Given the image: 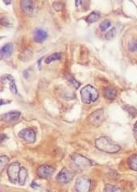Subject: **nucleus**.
Wrapping results in <instances>:
<instances>
[{
    "label": "nucleus",
    "mask_w": 137,
    "mask_h": 192,
    "mask_svg": "<svg viewBox=\"0 0 137 192\" xmlns=\"http://www.w3.org/2000/svg\"><path fill=\"white\" fill-rule=\"evenodd\" d=\"M95 146L98 150L107 153H115L120 150V147L107 137L98 138L95 141Z\"/></svg>",
    "instance_id": "nucleus-1"
},
{
    "label": "nucleus",
    "mask_w": 137,
    "mask_h": 192,
    "mask_svg": "<svg viewBox=\"0 0 137 192\" xmlns=\"http://www.w3.org/2000/svg\"><path fill=\"white\" fill-rule=\"evenodd\" d=\"M81 100L85 104H90L93 102L96 101L98 98V91L90 85L84 86L80 91Z\"/></svg>",
    "instance_id": "nucleus-2"
},
{
    "label": "nucleus",
    "mask_w": 137,
    "mask_h": 192,
    "mask_svg": "<svg viewBox=\"0 0 137 192\" xmlns=\"http://www.w3.org/2000/svg\"><path fill=\"white\" fill-rule=\"evenodd\" d=\"M74 177V171L71 169L63 168L56 177V180L60 183H67Z\"/></svg>",
    "instance_id": "nucleus-3"
},
{
    "label": "nucleus",
    "mask_w": 137,
    "mask_h": 192,
    "mask_svg": "<svg viewBox=\"0 0 137 192\" xmlns=\"http://www.w3.org/2000/svg\"><path fill=\"white\" fill-rule=\"evenodd\" d=\"M72 159L74 164H76V166L81 169H88L91 166L90 160L85 158L84 156H80L79 154H76V155L72 156Z\"/></svg>",
    "instance_id": "nucleus-4"
},
{
    "label": "nucleus",
    "mask_w": 137,
    "mask_h": 192,
    "mask_svg": "<svg viewBox=\"0 0 137 192\" xmlns=\"http://www.w3.org/2000/svg\"><path fill=\"white\" fill-rule=\"evenodd\" d=\"M91 182L89 178L80 177L76 181V190L77 192H89L90 190Z\"/></svg>",
    "instance_id": "nucleus-5"
},
{
    "label": "nucleus",
    "mask_w": 137,
    "mask_h": 192,
    "mask_svg": "<svg viewBox=\"0 0 137 192\" xmlns=\"http://www.w3.org/2000/svg\"><path fill=\"white\" fill-rule=\"evenodd\" d=\"M89 120L91 124L95 126L101 125V123L104 121V112L102 109H98L95 111L89 116Z\"/></svg>",
    "instance_id": "nucleus-6"
},
{
    "label": "nucleus",
    "mask_w": 137,
    "mask_h": 192,
    "mask_svg": "<svg viewBox=\"0 0 137 192\" xmlns=\"http://www.w3.org/2000/svg\"><path fill=\"white\" fill-rule=\"evenodd\" d=\"M20 169L21 168L20 166V164L16 163V162L11 164L9 165L8 169H7V175H8V178L11 181L15 182L18 180L19 174H20Z\"/></svg>",
    "instance_id": "nucleus-7"
},
{
    "label": "nucleus",
    "mask_w": 137,
    "mask_h": 192,
    "mask_svg": "<svg viewBox=\"0 0 137 192\" xmlns=\"http://www.w3.org/2000/svg\"><path fill=\"white\" fill-rule=\"evenodd\" d=\"M19 136L23 139H25L27 142H29V143L34 142L35 139H36L35 132L33 130H30V129H25V130H21L19 133Z\"/></svg>",
    "instance_id": "nucleus-8"
},
{
    "label": "nucleus",
    "mask_w": 137,
    "mask_h": 192,
    "mask_svg": "<svg viewBox=\"0 0 137 192\" xmlns=\"http://www.w3.org/2000/svg\"><path fill=\"white\" fill-rule=\"evenodd\" d=\"M54 172V169L48 165H41L37 169V175L41 178H47L51 177Z\"/></svg>",
    "instance_id": "nucleus-9"
},
{
    "label": "nucleus",
    "mask_w": 137,
    "mask_h": 192,
    "mask_svg": "<svg viewBox=\"0 0 137 192\" xmlns=\"http://www.w3.org/2000/svg\"><path fill=\"white\" fill-rule=\"evenodd\" d=\"M20 113L14 111V112H9V113L4 114L1 116V120L5 122H13V121L17 120L20 118Z\"/></svg>",
    "instance_id": "nucleus-10"
},
{
    "label": "nucleus",
    "mask_w": 137,
    "mask_h": 192,
    "mask_svg": "<svg viewBox=\"0 0 137 192\" xmlns=\"http://www.w3.org/2000/svg\"><path fill=\"white\" fill-rule=\"evenodd\" d=\"M20 6H21L22 11H24L25 13L28 15L32 14L34 11V4L32 1H28V0H25V1H21L20 2Z\"/></svg>",
    "instance_id": "nucleus-11"
},
{
    "label": "nucleus",
    "mask_w": 137,
    "mask_h": 192,
    "mask_svg": "<svg viewBox=\"0 0 137 192\" xmlns=\"http://www.w3.org/2000/svg\"><path fill=\"white\" fill-rule=\"evenodd\" d=\"M47 33L41 29H35L34 33H33V38L36 41L37 43H42L43 41L46 39Z\"/></svg>",
    "instance_id": "nucleus-12"
},
{
    "label": "nucleus",
    "mask_w": 137,
    "mask_h": 192,
    "mask_svg": "<svg viewBox=\"0 0 137 192\" xmlns=\"http://www.w3.org/2000/svg\"><path fill=\"white\" fill-rule=\"evenodd\" d=\"M116 91L114 87L108 86L104 90V97L109 100H113L116 97Z\"/></svg>",
    "instance_id": "nucleus-13"
},
{
    "label": "nucleus",
    "mask_w": 137,
    "mask_h": 192,
    "mask_svg": "<svg viewBox=\"0 0 137 192\" xmlns=\"http://www.w3.org/2000/svg\"><path fill=\"white\" fill-rule=\"evenodd\" d=\"M12 50H13V45L11 43L6 44L4 47H2L1 49V57H5V56H8L12 53Z\"/></svg>",
    "instance_id": "nucleus-14"
},
{
    "label": "nucleus",
    "mask_w": 137,
    "mask_h": 192,
    "mask_svg": "<svg viewBox=\"0 0 137 192\" xmlns=\"http://www.w3.org/2000/svg\"><path fill=\"white\" fill-rule=\"evenodd\" d=\"M26 178H27V171H26V169L25 168H24V167H21L20 171V174H19V184L21 186L25 185Z\"/></svg>",
    "instance_id": "nucleus-15"
},
{
    "label": "nucleus",
    "mask_w": 137,
    "mask_h": 192,
    "mask_svg": "<svg viewBox=\"0 0 137 192\" xmlns=\"http://www.w3.org/2000/svg\"><path fill=\"white\" fill-rule=\"evenodd\" d=\"M61 57V53H54V54L51 55H49L48 57H46V59L45 60V63L48 64H50V63H51L52 61H55V60H60Z\"/></svg>",
    "instance_id": "nucleus-16"
},
{
    "label": "nucleus",
    "mask_w": 137,
    "mask_h": 192,
    "mask_svg": "<svg viewBox=\"0 0 137 192\" xmlns=\"http://www.w3.org/2000/svg\"><path fill=\"white\" fill-rule=\"evenodd\" d=\"M129 166L132 170L137 171V155L131 156L129 159Z\"/></svg>",
    "instance_id": "nucleus-17"
},
{
    "label": "nucleus",
    "mask_w": 137,
    "mask_h": 192,
    "mask_svg": "<svg viewBox=\"0 0 137 192\" xmlns=\"http://www.w3.org/2000/svg\"><path fill=\"white\" fill-rule=\"evenodd\" d=\"M100 18V14L98 12H92L87 18V22L89 23H93V22H95L98 21V19Z\"/></svg>",
    "instance_id": "nucleus-18"
},
{
    "label": "nucleus",
    "mask_w": 137,
    "mask_h": 192,
    "mask_svg": "<svg viewBox=\"0 0 137 192\" xmlns=\"http://www.w3.org/2000/svg\"><path fill=\"white\" fill-rule=\"evenodd\" d=\"M110 26H111L110 21H108V20H105V21H103L100 24V26H99V27H100L101 31H105L108 28L110 27Z\"/></svg>",
    "instance_id": "nucleus-19"
},
{
    "label": "nucleus",
    "mask_w": 137,
    "mask_h": 192,
    "mask_svg": "<svg viewBox=\"0 0 137 192\" xmlns=\"http://www.w3.org/2000/svg\"><path fill=\"white\" fill-rule=\"evenodd\" d=\"M66 78L68 80L69 82H71V84L72 85H73L74 86L76 87V88H78V87L79 86V83L76 81V80H75L73 77H72L71 75H68V74H67L66 75Z\"/></svg>",
    "instance_id": "nucleus-20"
},
{
    "label": "nucleus",
    "mask_w": 137,
    "mask_h": 192,
    "mask_svg": "<svg viewBox=\"0 0 137 192\" xmlns=\"http://www.w3.org/2000/svg\"><path fill=\"white\" fill-rule=\"evenodd\" d=\"M8 161H9V159H8L7 156H1V158H0V162H1V171H3L4 167L6 166L7 164L8 163Z\"/></svg>",
    "instance_id": "nucleus-21"
},
{
    "label": "nucleus",
    "mask_w": 137,
    "mask_h": 192,
    "mask_svg": "<svg viewBox=\"0 0 137 192\" xmlns=\"http://www.w3.org/2000/svg\"><path fill=\"white\" fill-rule=\"evenodd\" d=\"M129 50L131 52H136L137 51V39L134 40L133 42H131L129 44Z\"/></svg>",
    "instance_id": "nucleus-22"
},
{
    "label": "nucleus",
    "mask_w": 137,
    "mask_h": 192,
    "mask_svg": "<svg viewBox=\"0 0 137 192\" xmlns=\"http://www.w3.org/2000/svg\"><path fill=\"white\" fill-rule=\"evenodd\" d=\"M115 36V28H113V29H110L108 33H106V35H105L106 39L108 40H110L112 39V38H114V37Z\"/></svg>",
    "instance_id": "nucleus-23"
},
{
    "label": "nucleus",
    "mask_w": 137,
    "mask_h": 192,
    "mask_svg": "<svg viewBox=\"0 0 137 192\" xmlns=\"http://www.w3.org/2000/svg\"><path fill=\"white\" fill-rule=\"evenodd\" d=\"M9 86H10V90L13 93V94H16L18 92H17V89H16V86L15 85L14 81H10L9 82Z\"/></svg>",
    "instance_id": "nucleus-24"
},
{
    "label": "nucleus",
    "mask_w": 137,
    "mask_h": 192,
    "mask_svg": "<svg viewBox=\"0 0 137 192\" xmlns=\"http://www.w3.org/2000/svg\"><path fill=\"white\" fill-rule=\"evenodd\" d=\"M53 7H54V8L55 9V10L60 11L62 8H63V5H62L61 4H58V3H57V4H54Z\"/></svg>",
    "instance_id": "nucleus-25"
},
{
    "label": "nucleus",
    "mask_w": 137,
    "mask_h": 192,
    "mask_svg": "<svg viewBox=\"0 0 137 192\" xmlns=\"http://www.w3.org/2000/svg\"><path fill=\"white\" fill-rule=\"evenodd\" d=\"M105 190H106V192H114L115 188H114L113 186L107 185L106 186V187H105Z\"/></svg>",
    "instance_id": "nucleus-26"
},
{
    "label": "nucleus",
    "mask_w": 137,
    "mask_h": 192,
    "mask_svg": "<svg viewBox=\"0 0 137 192\" xmlns=\"http://www.w3.org/2000/svg\"><path fill=\"white\" fill-rule=\"evenodd\" d=\"M133 132H134V136H135V138H136V139L137 140V122L135 124V125H134Z\"/></svg>",
    "instance_id": "nucleus-27"
},
{
    "label": "nucleus",
    "mask_w": 137,
    "mask_h": 192,
    "mask_svg": "<svg viewBox=\"0 0 137 192\" xmlns=\"http://www.w3.org/2000/svg\"><path fill=\"white\" fill-rule=\"evenodd\" d=\"M114 192H123L121 189H116V190H115L114 191Z\"/></svg>",
    "instance_id": "nucleus-28"
},
{
    "label": "nucleus",
    "mask_w": 137,
    "mask_h": 192,
    "mask_svg": "<svg viewBox=\"0 0 137 192\" xmlns=\"http://www.w3.org/2000/svg\"><path fill=\"white\" fill-rule=\"evenodd\" d=\"M4 3L6 4H10L11 3V1H6V0H4Z\"/></svg>",
    "instance_id": "nucleus-29"
},
{
    "label": "nucleus",
    "mask_w": 137,
    "mask_h": 192,
    "mask_svg": "<svg viewBox=\"0 0 137 192\" xmlns=\"http://www.w3.org/2000/svg\"><path fill=\"white\" fill-rule=\"evenodd\" d=\"M75 3H76V6H79V4H80V1H76V2H75Z\"/></svg>",
    "instance_id": "nucleus-30"
}]
</instances>
